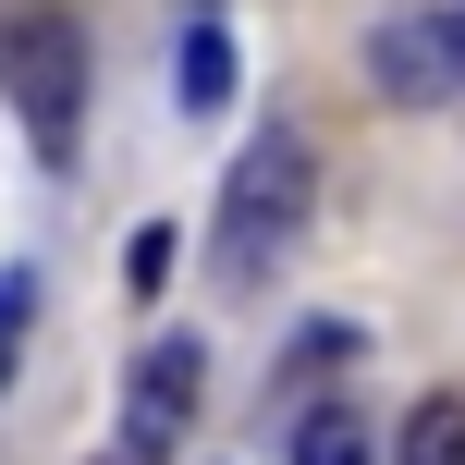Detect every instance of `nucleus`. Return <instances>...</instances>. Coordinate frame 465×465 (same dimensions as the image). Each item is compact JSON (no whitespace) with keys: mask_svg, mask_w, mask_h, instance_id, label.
<instances>
[{"mask_svg":"<svg viewBox=\"0 0 465 465\" xmlns=\"http://www.w3.org/2000/svg\"><path fill=\"white\" fill-rule=\"evenodd\" d=\"M0 86H13V111H25V135H37V160H74V135H86V37H74L62 13L0 25Z\"/></svg>","mask_w":465,"mask_h":465,"instance_id":"obj_1","label":"nucleus"},{"mask_svg":"<svg viewBox=\"0 0 465 465\" xmlns=\"http://www.w3.org/2000/svg\"><path fill=\"white\" fill-rule=\"evenodd\" d=\"M306 135H257L245 160H232V184H221V270L245 282V270H270V245H294V221H306Z\"/></svg>","mask_w":465,"mask_h":465,"instance_id":"obj_2","label":"nucleus"},{"mask_svg":"<svg viewBox=\"0 0 465 465\" xmlns=\"http://www.w3.org/2000/svg\"><path fill=\"white\" fill-rule=\"evenodd\" d=\"M196 380H209V355H196V343H147L135 392H123V453H135V465H160L172 441H184V417H196Z\"/></svg>","mask_w":465,"mask_h":465,"instance_id":"obj_3","label":"nucleus"},{"mask_svg":"<svg viewBox=\"0 0 465 465\" xmlns=\"http://www.w3.org/2000/svg\"><path fill=\"white\" fill-rule=\"evenodd\" d=\"M368 86L404 98V111H429V98H453L465 74H453V49H441V25L404 13V25H380V37H368Z\"/></svg>","mask_w":465,"mask_h":465,"instance_id":"obj_4","label":"nucleus"},{"mask_svg":"<svg viewBox=\"0 0 465 465\" xmlns=\"http://www.w3.org/2000/svg\"><path fill=\"white\" fill-rule=\"evenodd\" d=\"M172 98H184V111H221V98H232V37H221V25H184V49H172Z\"/></svg>","mask_w":465,"mask_h":465,"instance_id":"obj_5","label":"nucleus"},{"mask_svg":"<svg viewBox=\"0 0 465 465\" xmlns=\"http://www.w3.org/2000/svg\"><path fill=\"white\" fill-rule=\"evenodd\" d=\"M392 465H465V392H429L417 417H404V441Z\"/></svg>","mask_w":465,"mask_h":465,"instance_id":"obj_6","label":"nucleus"},{"mask_svg":"<svg viewBox=\"0 0 465 465\" xmlns=\"http://www.w3.org/2000/svg\"><path fill=\"white\" fill-rule=\"evenodd\" d=\"M294 465H380V441H368V417H343V404H319V417L294 429Z\"/></svg>","mask_w":465,"mask_h":465,"instance_id":"obj_7","label":"nucleus"},{"mask_svg":"<svg viewBox=\"0 0 465 465\" xmlns=\"http://www.w3.org/2000/svg\"><path fill=\"white\" fill-rule=\"evenodd\" d=\"M123 282H135V294H160V282H172V221H147L135 245H123Z\"/></svg>","mask_w":465,"mask_h":465,"instance_id":"obj_8","label":"nucleus"},{"mask_svg":"<svg viewBox=\"0 0 465 465\" xmlns=\"http://www.w3.org/2000/svg\"><path fill=\"white\" fill-rule=\"evenodd\" d=\"M25 306H37V282L0 270V380H13V355H25Z\"/></svg>","mask_w":465,"mask_h":465,"instance_id":"obj_9","label":"nucleus"},{"mask_svg":"<svg viewBox=\"0 0 465 465\" xmlns=\"http://www.w3.org/2000/svg\"><path fill=\"white\" fill-rule=\"evenodd\" d=\"M441 49H453V74H465V0H453V13H441Z\"/></svg>","mask_w":465,"mask_h":465,"instance_id":"obj_10","label":"nucleus"},{"mask_svg":"<svg viewBox=\"0 0 465 465\" xmlns=\"http://www.w3.org/2000/svg\"><path fill=\"white\" fill-rule=\"evenodd\" d=\"M123 465H135V453H123Z\"/></svg>","mask_w":465,"mask_h":465,"instance_id":"obj_11","label":"nucleus"}]
</instances>
